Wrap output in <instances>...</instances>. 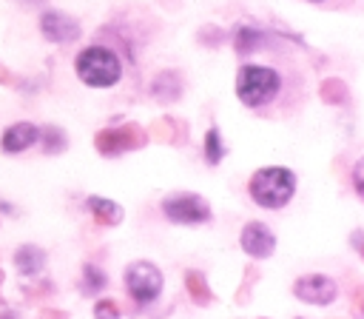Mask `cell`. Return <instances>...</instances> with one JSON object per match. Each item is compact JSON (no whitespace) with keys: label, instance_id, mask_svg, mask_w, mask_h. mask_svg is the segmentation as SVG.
I'll return each instance as SVG.
<instances>
[{"label":"cell","instance_id":"obj_22","mask_svg":"<svg viewBox=\"0 0 364 319\" xmlns=\"http://www.w3.org/2000/svg\"><path fill=\"white\" fill-rule=\"evenodd\" d=\"M310 3H321V0H310Z\"/></svg>","mask_w":364,"mask_h":319},{"label":"cell","instance_id":"obj_7","mask_svg":"<svg viewBox=\"0 0 364 319\" xmlns=\"http://www.w3.org/2000/svg\"><path fill=\"white\" fill-rule=\"evenodd\" d=\"M40 34L48 43H74V40H80L82 28H80V23L71 14L48 9V11L40 14Z\"/></svg>","mask_w":364,"mask_h":319},{"label":"cell","instance_id":"obj_23","mask_svg":"<svg viewBox=\"0 0 364 319\" xmlns=\"http://www.w3.org/2000/svg\"><path fill=\"white\" fill-rule=\"evenodd\" d=\"M361 308H364V305H361Z\"/></svg>","mask_w":364,"mask_h":319},{"label":"cell","instance_id":"obj_6","mask_svg":"<svg viewBox=\"0 0 364 319\" xmlns=\"http://www.w3.org/2000/svg\"><path fill=\"white\" fill-rule=\"evenodd\" d=\"M293 293L304 305H330L338 296V288L324 273H304V276H299L293 282Z\"/></svg>","mask_w":364,"mask_h":319},{"label":"cell","instance_id":"obj_16","mask_svg":"<svg viewBox=\"0 0 364 319\" xmlns=\"http://www.w3.org/2000/svg\"><path fill=\"white\" fill-rule=\"evenodd\" d=\"M40 140H43V151L46 154H57V151H65V134L60 131V128H54V125H48L46 131H40Z\"/></svg>","mask_w":364,"mask_h":319},{"label":"cell","instance_id":"obj_17","mask_svg":"<svg viewBox=\"0 0 364 319\" xmlns=\"http://www.w3.org/2000/svg\"><path fill=\"white\" fill-rule=\"evenodd\" d=\"M105 273L97 268V265H85L82 268V288L88 291V293H100L102 288H105Z\"/></svg>","mask_w":364,"mask_h":319},{"label":"cell","instance_id":"obj_19","mask_svg":"<svg viewBox=\"0 0 364 319\" xmlns=\"http://www.w3.org/2000/svg\"><path fill=\"white\" fill-rule=\"evenodd\" d=\"M94 319H119V308L111 299H100L94 305Z\"/></svg>","mask_w":364,"mask_h":319},{"label":"cell","instance_id":"obj_15","mask_svg":"<svg viewBox=\"0 0 364 319\" xmlns=\"http://www.w3.org/2000/svg\"><path fill=\"white\" fill-rule=\"evenodd\" d=\"M205 160H208V165H219V160L225 157V145H222V137H219V128L213 125V128H208V134H205Z\"/></svg>","mask_w":364,"mask_h":319},{"label":"cell","instance_id":"obj_12","mask_svg":"<svg viewBox=\"0 0 364 319\" xmlns=\"http://www.w3.org/2000/svg\"><path fill=\"white\" fill-rule=\"evenodd\" d=\"M14 265L23 276H37L46 268V251L37 245H20L14 251Z\"/></svg>","mask_w":364,"mask_h":319},{"label":"cell","instance_id":"obj_3","mask_svg":"<svg viewBox=\"0 0 364 319\" xmlns=\"http://www.w3.org/2000/svg\"><path fill=\"white\" fill-rule=\"evenodd\" d=\"M282 88V77L276 68L270 66H259V63H247L236 71V97L242 100V105L247 108H259L267 105Z\"/></svg>","mask_w":364,"mask_h":319},{"label":"cell","instance_id":"obj_1","mask_svg":"<svg viewBox=\"0 0 364 319\" xmlns=\"http://www.w3.org/2000/svg\"><path fill=\"white\" fill-rule=\"evenodd\" d=\"M250 197L262 208H284L296 194V174L284 165H264L250 177Z\"/></svg>","mask_w":364,"mask_h":319},{"label":"cell","instance_id":"obj_2","mask_svg":"<svg viewBox=\"0 0 364 319\" xmlns=\"http://www.w3.org/2000/svg\"><path fill=\"white\" fill-rule=\"evenodd\" d=\"M74 71L77 77L91 85V88H111L119 83L122 77V63L119 57L111 51V48H102V46H88L77 54L74 60Z\"/></svg>","mask_w":364,"mask_h":319},{"label":"cell","instance_id":"obj_21","mask_svg":"<svg viewBox=\"0 0 364 319\" xmlns=\"http://www.w3.org/2000/svg\"><path fill=\"white\" fill-rule=\"evenodd\" d=\"M0 319H17V313H14V310H3Z\"/></svg>","mask_w":364,"mask_h":319},{"label":"cell","instance_id":"obj_9","mask_svg":"<svg viewBox=\"0 0 364 319\" xmlns=\"http://www.w3.org/2000/svg\"><path fill=\"white\" fill-rule=\"evenodd\" d=\"M139 137H142V134H139V128H134V125H125V128H105V131L97 134L94 145H97L100 154L117 157V154H122V151L139 145V142H142Z\"/></svg>","mask_w":364,"mask_h":319},{"label":"cell","instance_id":"obj_11","mask_svg":"<svg viewBox=\"0 0 364 319\" xmlns=\"http://www.w3.org/2000/svg\"><path fill=\"white\" fill-rule=\"evenodd\" d=\"M85 205H88V211L94 214V219H97L100 225H119L122 216H125L122 205L114 202V199H108V197H97V194H94V197L85 199Z\"/></svg>","mask_w":364,"mask_h":319},{"label":"cell","instance_id":"obj_14","mask_svg":"<svg viewBox=\"0 0 364 319\" xmlns=\"http://www.w3.org/2000/svg\"><path fill=\"white\" fill-rule=\"evenodd\" d=\"M262 43H264V34H262L259 28H253V26H242V28L236 31V51H239V54L256 51V48H262Z\"/></svg>","mask_w":364,"mask_h":319},{"label":"cell","instance_id":"obj_13","mask_svg":"<svg viewBox=\"0 0 364 319\" xmlns=\"http://www.w3.org/2000/svg\"><path fill=\"white\" fill-rule=\"evenodd\" d=\"M151 91H154V97H156V100H162V103H171V100H176V97H179V91H182V83H179V77H176L173 71H162V74L154 80Z\"/></svg>","mask_w":364,"mask_h":319},{"label":"cell","instance_id":"obj_5","mask_svg":"<svg viewBox=\"0 0 364 319\" xmlns=\"http://www.w3.org/2000/svg\"><path fill=\"white\" fill-rule=\"evenodd\" d=\"M125 288L134 302L148 305L162 293V271L148 259H136L125 268Z\"/></svg>","mask_w":364,"mask_h":319},{"label":"cell","instance_id":"obj_4","mask_svg":"<svg viewBox=\"0 0 364 319\" xmlns=\"http://www.w3.org/2000/svg\"><path fill=\"white\" fill-rule=\"evenodd\" d=\"M162 214L176 225H202L210 219V205L199 194L179 191L162 199Z\"/></svg>","mask_w":364,"mask_h":319},{"label":"cell","instance_id":"obj_8","mask_svg":"<svg viewBox=\"0 0 364 319\" xmlns=\"http://www.w3.org/2000/svg\"><path fill=\"white\" fill-rule=\"evenodd\" d=\"M239 245H242V251H245L247 256H253V259H267V256H273V251H276V234H273L264 222L250 219V222L242 228V234H239Z\"/></svg>","mask_w":364,"mask_h":319},{"label":"cell","instance_id":"obj_10","mask_svg":"<svg viewBox=\"0 0 364 319\" xmlns=\"http://www.w3.org/2000/svg\"><path fill=\"white\" fill-rule=\"evenodd\" d=\"M34 142H40V128L34 122H14L0 137V148L6 154H20V151L31 148Z\"/></svg>","mask_w":364,"mask_h":319},{"label":"cell","instance_id":"obj_20","mask_svg":"<svg viewBox=\"0 0 364 319\" xmlns=\"http://www.w3.org/2000/svg\"><path fill=\"white\" fill-rule=\"evenodd\" d=\"M353 188H355V194L364 199V157L353 165Z\"/></svg>","mask_w":364,"mask_h":319},{"label":"cell","instance_id":"obj_18","mask_svg":"<svg viewBox=\"0 0 364 319\" xmlns=\"http://www.w3.org/2000/svg\"><path fill=\"white\" fill-rule=\"evenodd\" d=\"M185 282H188V291L193 293V299H196L199 305L210 302V291H208V285H205V279H202V273H199V271H188Z\"/></svg>","mask_w":364,"mask_h":319}]
</instances>
